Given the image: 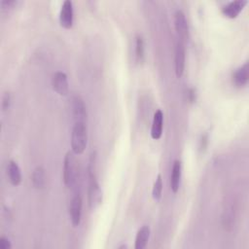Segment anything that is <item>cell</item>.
Masks as SVG:
<instances>
[{
	"mask_svg": "<svg viewBox=\"0 0 249 249\" xmlns=\"http://www.w3.org/2000/svg\"><path fill=\"white\" fill-rule=\"evenodd\" d=\"M82 197L79 194H76L70 202L69 206V216H70V221L71 224L74 227H78L81 223V218H82Z\"/></svg>",
	"mask_w": 249,
	"mask_h": 249,
	"instance_id": "obj_7",
	"label": "cell"
},
{
	"mask_svg": "<svg viewBox=\"0 0 249 249\" xmlns=\"http://www.w3.org/2000/svg\"><path fill=\"white\" fill-rule=\"evenodd\" d=\"M185 47L182 41H178L175 48V57H174V66L175 74L177 78H180L185 69Z\"/></svg>",
	"mask_w": 249,
	"mask_h": 249,
	"instance_id": "obj_8",
	"label": "cell"
},
{
	"mask_svg": "<svg viewBox=\"0 0 249 249\" xmlns=\"http://www.w3.org/2000/svg\"><path fill=\"white\" fill-rule=\"evenodd\" d=\"M89 205L91 210H95L102 203V191L96 180L92 162L89 167V193H88Z\"/></svg>",
	"mask_w": 249,
	"mask_h": 249,
	"instance_id": "obj_2",
	"label": "cell"
},
{
	"mask_svg": "<svg viewBox=\"0 0 249 249\" xmlns=\"http://www.w3.org/2000/svg\"><path fill=\"white\" fill-rule=\"evenodd\" d=\"M10 103H11L10 93L5 92V94L3 95V98H2V108H3V110H7L10 106Z\"/></svg>",
	"mask_w": 249,
	"mask_h": 249,
	"instance_id": "obj_19",
	"label": "cell"
},
{
	"mask_svg": "<svg viewBox=\"0 0 249 249\" xmlns=\"http://www.w3.org/2000/svg\"><path fill=\"white\" fill-rule=\"evenodd\" d=\"M174 26L180 41L183 42L188 36V23L185 14L181 10H177L174 14Z\"/></svg>",
	"mask_w": 249,
	"mask_h": 249,
	"instance_id": "obj_9",
	"label": "cell"
},
{
	"mask_svg": "<svg viewBox=\"0 0 249 249\" xmlns=\"http://www.w3.org/2000/svg\"><path fill=\"white\" fill-rule=\"evenodd\" d=\"M72 115L75 123H86L87 121V110L84 100L80 95H75L71 100Z\"/></svg>",
	"mask_w": 249,
	"mask_h": 249,
	"instance_id": "obj_6",
	"label": "cell"
},
{
	"mask_svg": "<svg viewBox=\"0 0 249 249\" xmlns=\"http://www.w3.org/2000/svg\"><path fill=\"white\" fill-rule=\"evenodd\" d=\"M53 89L59 95H66L69 91L67 75L62 71H56L52 76Z\"/></svg>",
	"mask_w": 249,
	"mask_h": 249,
	"instance_id": "obj_4",
	"label": "cell"
},
{
	"mask_svg": "<svg viewBox=\"0 0 249 249\" xmlns=\"http://www.w3.org/2000/svg\"><path fill=\"white\" fill-rule=\"evenodd\" d=\"M11 248H12L11 241L5 236H1L0 237V249H11Z\"/></svg>",
	"mask_w": 249,
	"mask_h": 249,
	"instance_id": "obj_20",
	"label": "cell"
},
{
	"mask_svg": "<svg viewBox=\"0 0 249 249\" xmlns=\"http://www.w3.org/2000/svg\"><path fill=\"white\" fill-rule=\"evenodd\" d=\"M78 167L75 154L71 151L67 152L63 160V182L68 188L72 187L77 181Z\"/></svg>",
	"mask_w": 249,
	"mask_h": 249,
	"instance_id": "obj_3",
	"label": "cell"
},
{
	"mask_svg": "<svg viewBox=\"0 0 249 249\" xmlns=\"http://www.w3.org/2000/svg\"><path fill=\"white\" fill-rule=\"evenodd\" d=\"M73 18H74V11H73V3L70 0H65L59 12V23L62 27L66 29H70L73 25Z\"/></svg>",
	"mask_w": 249,
	"mask_h": 249,
	"instance_id": "obj_5",
	"label": "cell"
},
{
	"mask_svg": "<svg viewBox=\"0 0 249 249\" xmlns=\"http://www.w3.org/2000/svg\"><path fill=\"white\" fill-rule=\"evenodd\" d=\"M7 173H8L9 180L13 186H18L20 184L21 171H20L18 164L15 160H11L9 161L8 167H7Z\"/></svg>",
	"mask_w": 249,
	"mask_h": 249,
	"instance_id": "obj_14",
	"label": "cell"
},
{
	"mask_svg": "<svg viewBox=\"0 0 249 249\" xmlns=\"http://www.w3.org/2000/svg\"><path fill=\"white\" fill-rule=\"evenodd\" d=\"M246 4H247V1L245 0L231 1L222 8V13L225 17L229 18H235L243 10Z\"/></svg>",
	"mask_w": 249,
	"mask_h": 249,
	"instance_id": "obj_10",
	"label": "cell"
},
{
	"mask_svg": "<svg viewBox=\"0 0 249 249\" xmlns=\"http://www.w3.org/2000/svg\"><path fill=\"white\" fill-rule=\"evenodd\" d=\"M162 189H163V182L160 174H158L154 185H153V190H152V196L155 200H160L162 195Z\"/></svg>",
	"mask_w": 249,
	"mask_h": 249,
	"instance_id": "obj_17",
	"label": "cell"
},
{
	"mask_svg": "<svg viewBox=\"0 0 249 249\" xmlns=\"http://www.w3.org/2000/svg\"><path fill=\"white\" fill-rule=\"evenodd\" d=\"M126 247H127L126 245H122V246H120L119 248H120V249H122V248H126Z\"/></svg>",
	"mask_w": 249,
	"mask_h": 249,
	"instance_id": "obj_24",
	"label": "cell"
},
{
	"mask_svg": "<svg viewBox=\"0 0 249 249\" xmlns=\"http://www.w3.org/2000/svg\"><path fill=\"white\" fill-rule=\"evenodd\" d=\"M144 53H145V47H144L143 37L141 35H137L136 41H135V56L138 62H141L143 60Z\"/></svg>",
	"mask_w": 249,
	"mask_h": 249,
	"instance_id": "obj_18",
	"label": "cell"
},
{
	"mask_svg": "<svg viewBox=\"0 0 249 249\" xmlns=\"http://www.w3.org/2000/svg\"><path fill=\"white\" fill-rule=\"evenodd\" d=\"M31 181L36 189L44 188L46 184V174L45 169L42 166H37L34 168L31 175Z\"/></svg>",
	"mask_w": 249,
	"mask_h": 249,
	"instance_id": "obj_16",
	"label": "cell"
},
{
	"mask_svg": "<svg viewBox=\"0 0 249 249\" xmlns=\"http://www.w3.org/2000/svg\"><path fill=\"white\" fill-rule=\"evenodd\" d=\"M181 170H182L181 161L179 160H175L173 161L171 174H170V189L174 194H176L180 188L181 173H182Z\"/></svg>",
	"mask_w": 249,
	"mask_h": 249,
	"instance_id": "obj_12",
	"label": "cell"
},
{
	"mask_svg": "<svg viewBox=\"0 0 249 249\" xmlns=\"http://www.w3.org/2000/svg\"><path fill=\"white\" fill-rule=\"evenodd\" d=\"M248 79H249L248 63H245L242 66L238 67L232 75V80H233L234 85L239 88L246 86L248 83Z\"/></svg>",
	"mask_w": 249,
	"mask_h": 249,
	"instance_id": "obj_13",
	"label": "cell"
},
{
	"mask_svg": "<svg viewBox=\"0 0 249 249\" xmlns=\"http://www.w3.org/2000/svg\"><path fill=\"white\" fill-rule=\"evenodd\" d=\"M88 144L86 123H75L71 132V150L75 155H81Z\"/></svg>",
	"mask_w": 249,
	"mask_h": 249,
	"instance_id": "obj_1",
	"label": "cell"
},
{
	"mask_svg": "<svg viewBox=\"0 0 249 249\" xmlns=\"http://www.w3.org/2000/svg\"><path fill=\"white\" fill-rule=\"evenodd\" d=\"M207 142H208V137L207 134L202 135L201 139H200V150H204L207 146Z\"/></svg>",
	"mask_w": 249,
	"mask_h": 249,
	"instance_id": "obj_23",
	"label": "cell"
},
{
	"mask_svg": "<svg viewBox=\"0 0 249 249\" xmlns=\"http://www.w3.org/2000/svg\"><path fill=\"white\" fill-rule=\"evenodd\" d=\"M162 124H163V114L161 110H157L154 114L152 127H151V137L154 140H158L162 134Z\"/></svg>",
	"mask_w": 249,
	"mask_h": 249,
	"instance_id": "obj_11",
	"label": "cell"
},
{
	"mask_svg": "<svg viewBox=\"0 0 249 249\" xmlns=\"http://www.w3.org/2000/svg\"><path fill=\"white\" fill-rule=\"evenodd\" d=\"M150 232L151 231L148 226H143L138 230L135 236V249H143L146 247L150 237Z\"/></svg>",
	"mask_w": 249,
	"mask_h": 249,
	"instance_id": "obj_15",
	"label": "cell"
},
{
	"mask_svg": "<svg viewBox=\"0 0 249 249\" xmlns=\"http://www.w3.org/2000/svg\"><path fill=\"white\" fill-rule=\"evenodd\" d=\"M188 100L190 102H194L196 100V91L194 89H189L188 90Z\"/></svg>",
	"mask_w": 249,
	"mask_h": 249,
	"instance_id": "obj_22",
	"label": "cell"
},
{
	"mask_svg": "<svg viewBox=\"0 0 249 249\" xmlns=\"http://www.w3.org/2000/svg\"><path fill=\"white\" fill-rule=\"evenodd\" d=\"M2 9L6 10V9H10L12 7H14L15 5H17V1H10V0H3L0 3Z\"/></svg>",
	"mask_w": 249,
	"mask_h": 249,
	"instance_id": "obj_21",
	"label": "cell"
}]
</instances>
